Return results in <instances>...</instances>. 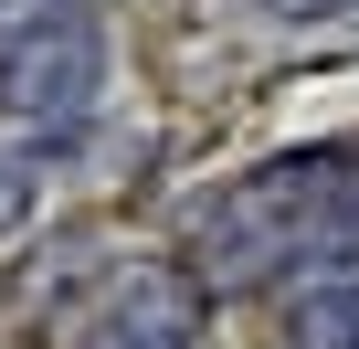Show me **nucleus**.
Masks as SVG:
<instances>
[{"label":"nucleus","mask_w":359,"mask_h":349,"mask_svg":"<svg viewBox=\"0 0 359 349\" xmlns=\"http://www.w3.org/2000/svg\"><path fill=\"white\" fill-rule=\"evenodd\" d=\"M22 202H32V180H22V169H0V233L22 223Z\"/></svg>","instance_id":"obj_3"},{"label":"nucleus","mask_w":359,"mask_h":349,"mask_svg":"<svg viewBox=\"0 0 359 349\" xmlns=\"http://www.w3.org/2000/svg\"><path fill=\"white\" fill-rule=\"evenodd\" d=\"M74 349H191V296H180V275H127Z\"/></svg>","instance_id":"obj_1"},{"label":"nucleus","mask_w":359,"mask_h":349,"mask_svg":"<svg viewBox=\"0 0 359 349\" xmlns=\"http://www.w3.org/2000/svg\"><path fill=\"white\" fill-rule=\"evenodd\" d=\"M74 85H85V43H32V53H11V74H0L11 106H64Z\"/></svg>","instance_id":"obj_2"}]
</instances>
